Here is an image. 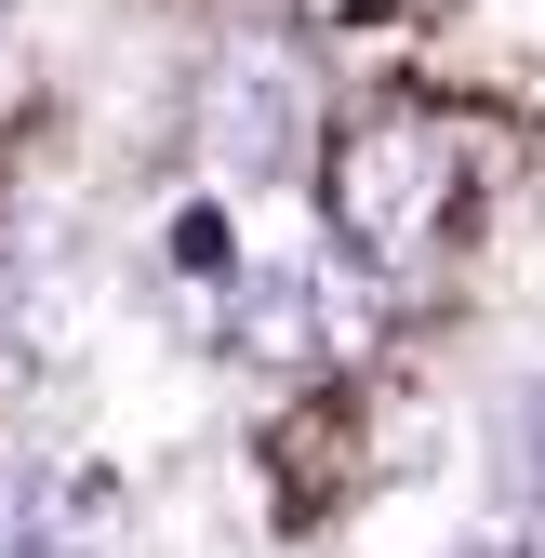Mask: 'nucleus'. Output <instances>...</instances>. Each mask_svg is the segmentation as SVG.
<instances>
[{"instance_id": "nucleus-8", "label": "nucleus", "mask_w": 545, "mask_h": 558, "mask_svg": "<svg viewBox=\"0 0 545 558\" xmlns=\"http://www.w3.org/2000/svg\"><path fill=\"white\" fill-rule=\"evenodd\" d=\"M452 558H532V545L519 532H480V545H452Z\"/></svg>"}, {"instance_id": "nucleus-3", "label": "nucleus", "mask_w": 545, "mask_h": 558, "mask_svg": "<svg viewBox=\"0 0 545 558\" xmlns=\"http://www.w3.org/2000/svg\"><path fill=\"white\" fill-rule=\"evenodd\" d=\"M199 147H214L240 186L253 173H293L306 160V66L280 40H240L214 81H199Z\"/></svg>"}, {"instance_id": "nucleus-10", "label": "nucleus", "mask_w": 545, "mask_h": 558, "mask_svg": "<svg viewBox=\"0 0 545 558\" xmlns=\"http://www.w3.org/2000/svg\"><path fill=\"white\" fill-rule=\"evenodd\" d=\"M0 27H14V0H0Z\"/></svg>"}, {"instance_id": "nucleus-6", "label": "nucleus", "mask_w": 545, "mask_h": 558, "mask_svg": "<svg viewBox=\"0 0 545 558\" xmlns=\"http://www.w3.org/2000/svg\"><path fill=\"white\" fill-rule=\"evenodd\" d=\"M173 266H186V279H240V227L214 214V199H186V214H173Z\"/></svg>"}, {"instance_id": "nucleus-1", "label": "nucleus", "mask_w": 545, "mask_h": 558, "mask_svg": "<svg viewBox=\"0 0 545 558\" xmlns=\"http://www.w3.org/2000/svg\"><path fill=\"white\" fill-rule=\"evenodd\" d=\"M319 214L360 266H426L465 214V133L439 107H360L319 147Z\"/></svg>"}, {"instance_id": "nucleus-4", "label": "nucleus", "mask_w": 545, "mask_h": 558, "mask_svg": "<svg viewBox=\"0 0 545 558\" xmlns=\"http://www.w3.org/2000/svg\"><path fill=\"white\" fill-rule=\"evenodd\" d=\"M227 345L266 360V373H306V360H332V293L306 266L293 279H240V293H227Z\"/></svg>"}, {"instance_id": "nucleus-9", "label": "nucleus", "mask_w": 545, "mask_h": 558, "mask_svg": "<svg viewBox=\"0 0 545 558\" xmlns=\"http://www.w3.org/2000/svg\"><path fill=\"white\" fill-rule=\"evenodd\" d=\"M399 14H439V0H399Z\"/></svg>"}, {"instance_id": "nucleus-2", "label": "nucleus", "mask_w": 545, "mask_h": 558, "mask_svg": "<svg viewBox=\"0 0 545 558\" xmlns=\"http://www.w3.org/2000/svg\"><path fill=\"white\" fill-rule=\"evenodd\" d=\"M133 493L66 452H0V558H120Z\"/></svg>"}, {"instance_id": "nucleus-7", "label": "nucleus", "mask_w": 545, "mask_h": 558, "mask_svg": "<svg viewBox=\"0 0 545 558\" xmlns=\"http://www.w3.org/2000/svg\"><path fill=\"white\" fill-rule=\"evenodd\" d=\"M506 465H519V493L545 506V373H532V386L506 399Z\"/></svg>"}, {"instance_id": "nucleus-5", "label": "nucleus", "mask_w": 545, "mask_h": 558, "mask_svg": "<svg viewBox=\"0 0 545 558\" xmlns=\"http://www.w3.org/2000/svg\"><path fill=\"white\" fill-rule=\"evenodd\" d=\"M280 452H293V493H280V519H319L332 493H347V412H306Z\"/></svg>"}]
</instances>
